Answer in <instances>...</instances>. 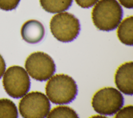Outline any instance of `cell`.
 Segmentation results:
<instances>
[{
  "label": "cell",
  "instance_id": "obj_16",
  "mask_svg": "<svg viewBox=\"0 0 133 118\" xmlns=\"http://www.w3.org/2000/svg\"><path fill=\"white\" fill-rule=\"evenodd\" d=\"M99 0H75L76 4L83 8H89L94 6Z\"/></svg>",
  "mask_w": 133,
  "mask_h": 118
},
{
  "label": "cell",
  "instance_id": "obj_3",
  "mask_svg": "<svg viewBox=\"0 0 133 118\" xmlns=\"http://www.w3.org/2000/svg\"><path fill=\"white\" fill-rule=\"evenodd\" d=\"M49 26L52 35L58 41L64 43L75 40L80 31L79 20L68 12L54 15L50 20Z\"/></svg>",
  "mask_w": 133,
  "mask_h": 118
},
{
  "label": "cell",
  "instance_id": "obj_14",
  "mask_svg": "<svg viewBox=\"0 0 133 118\" xmlns=\"http://www.w3.org/2000/svg\"><path fill=\"white\" fill-rule=\"evenodd\" d=\"M116 113L115 117L132 118L133 117V106L132 105H128L123 108H121Z\"/></svg>",
  "mask_w": 133,
  "mask_h": 118
},
{
  "label": "cell",
  "instance_id": "obj_1",
  "mask_svg": "<svg viewBox=\"0 0 133 118\" xmlns=\"http://www.w3.org/2000/svg\"><path fill=\"white\" fill-rule=\"evenodd\" d=\"M123 14V9L116 0H100L92 8L91 18L98 30L110 31L118 27Z\"/></svg>",
  "mask_w": 133,
  "mask_h": 118
},
{
  "label": "cell",
  "instance_id": "obj_18",
  "mask_svg": "<svg viewBox=\"0 0 133 118\" xmlns=\"http://www.w3.org/2000/svg\"><path fill=\"white\" fill-rule=\"evenodd\" d=\"M6 70V63L2 55L0 54V78L2 77Z\"/></svg>",
  "mask_w": 133,
  "mask_h": 118
},
{
  "label": "cell",
  "instance_id": "obj_10",
  "mask_svg": "<svg viewBox=\"0 0 133 118\" xmlns=\"http://www.w3.org/2000/svg\"><path fill=\"white\" fill-rule=\"evenodd\" d=\"M117 35L123 44L132 46L133 45V17L130 16L125 18L118 25Z\"/></svg>",
  "mask_w": 133,
  "mask_h": 118
},
{
  "label": "cell",
  "instance_id": "obj_5",
  "mask_svg": "<svg viewBox=\"0 0 133 118\" xmlns=\"http://www.w3.org/2000/svg\"><path fill=\"white\" fill-rule=\"evenodd\" d=\"M124 104V97L115 88L106 87L98 90L94 95L91 105L97 113L104 115H112Z\"/></svg>",
  "mask_w": 133,
  "mask_h": 118
},
{
  "label": "cell",
  "instance_id": "obj_7",
  "mask_svg": "<svg viewBox=\"0 0 133 118\" xmlns=\"http://www.w3.org/2000/svg\"><path fill=\"white\" fill-rule=\"evenodd\" d=\"M24 66L32 78L41 82L49 79L56 71V65L52 58L42 51L31 54L27 57Z\"/></svg>",
  "mask_w": 133,
  "mask_h": 118
},
{
  "label": "cell",
  "instance_id": "obj_4",
  "mask_svg": "<svg viewBox=\"0 0 133 118\" xmlns=\"http://www.w3.org/2000/svg\"><path fill=\"white\" fill-rule=\"evenodd\" d=\"M3 85L9 96L18 99L23 97L29 91L30 79L23 67L13 65L9 67L4 73Z\"/></svg>",
  "mask_w": 133,
  "mask_h": 118
},
{
  "label": "cell",
  "instance_id": "obj_8",
  "mask_svg": "<svg viewBox=\"0 0 133 118\" xmlns=\"http://www.w3.org/2000/svg\"><path fill=\"white\" fill-rule=\"evenodd\" d=\"M133 63L126 62L118 67L116 71L114 81L117 88L127 95H133Z\"/></svg>",
  "mask_w": 133,
  "mask_h": 118
},
{
  "label": "cell",
  "instance_id": "obj_9",
  "mask_svg": "<svg viewBox=\"0 0 133 118\" xmlns=\"http://www.w3.org/2000/svg\"><path fill=\"white\" fill-rule=\"evenodd\" d=\"M22 39L30 44H36L41 41L45 35V28L43 24L36 20H29L25 22L21 28Z\"/></svg>",
  "mask_w": 133,
  "mask_h": 118
},
{
  "label": "cell",
  "instance_id": "obj_2",
  "mask_svg": "<svg viewBox=\"0 0 133 118\" xmlns=\"http://www.w3.org/2000/svg\"><path fill=\"white\" fill-rule=\"evenodd\" d=\"M77 86L74 80L64 74L52 76L45 86L46 95L55 104H63L72 102L77 94Z\"/></svg>",
  "mask_w": 133,
  "mask_h": 118
},
{
  "label": "cell",
  "instance_id": "obj_17",
  "mask_svg": "<svg viewBox=\"0 0 133 118\" xmlns=\"http://www.w3.org/2000/svg\"><path fill=\"white\" fill-rule=\"evenodd\" d=\"M119 2L124 7L131 9L133 7V0H118Z\"/></svg>",
  "mask_w": 133,
  "mask_h": 118
},
{
  "label": "cell",
  "instance_id": "obj_13",
  "mask_svg": "<svg viewBox=\"0 0 133 118\" xmlns=\"http://www.w3.org/2000/svg\"><path fill=\"white\" fill-rule=\"evenodd\" d=\"M47 117L56 118V117H70V118H78V116L77 113L71 108L65 106H60L54 108L49 111Z\"/></svg>",
  "mask_w": 133,
  "mask_h": 118
},
{
  "label": "cell",
  "instance_id": "obj_6",
  "mask_svg": "<svg viewBox=\"0 0 133 118\" xmlns=\"http://www.w3.org/2000/svg\"><path fill=\"white\" fill-rule=\"evenodd\" d=\"M50 110L49 99L44 93L38 91L26 94L19 103L20 114L24 118L46 117Z\"/></svg>",
  "mask_w": 133,
  "mask_h": 118
},
{
  "label": "cell",
  "instance_id": "obj_15",
  "mask_svg": "<svg viewBox=\"0 0 133 118\" xmlns=\"http://www.w3.org/2000/svg\"><path fill=\"white\" fill-rule=\"evenodd\" d=\"M20 0H0V9L10 11L16 8Z\"/></svg>",
  "mask_w": 133,
  "mask_h": 118
},
{
  "label": "cell",
  "instance_id": "obj_11",
  "mask_svg": "<svg viewBox=\"0 0 133 118\" xmlns=\"http://www.w3.org/2000/svg\"><path fill=\"white\" fill-rule=\"evenodd\" d=\"M73 0H39L40 5L46 11L58 13L68 10L71 6Z\"/></svg>",
  "mask_w": 133,
  "mask_h": 118
},
{
  "label": "cell",
  "instance_id": "obj_12",
  "mask_svg": "<svg viewBox=\"0 0 133 118\" xmlns=\"http://www.w3.org/2000/svg\"><path fill=\"white\" fill-rule=\"evenodd\" d=\"M18 117V110L15 103L9 99H0V118Z\"/></svg>",
  "mask_w": 133,
  "mask_h": 118
}]
</instances>
